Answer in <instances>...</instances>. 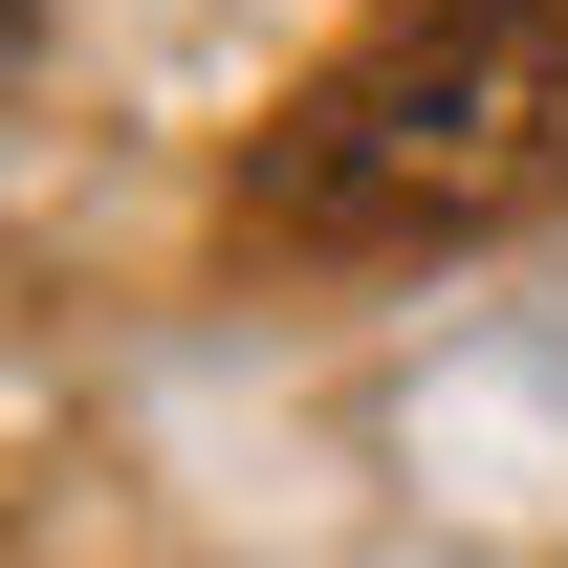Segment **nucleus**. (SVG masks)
Masks as SVG:
<instances>
[{
    "label": "nucleus",
    "mask_w": 568,
    "mask_h": 568,
    "mask_svg": "<svg viewBox=\"0 0 568 568\" xmlns=\"http://www.w3.org/2000/svg\"><path fill=\"white\" fill-rule=\"evenodd\" d=\"M568 175V22H372L351 67H306L241 153V219L306 263H416L481 241Z\"/></svg>",
    "instance_id": "f257e3e1"
},
{
    "label": "nucleus",
    "mask_w": 568,
    "mask_h": 568,
    "mask_svg": "<svg viewBox=\"0 0 568 568\" xmlns=\"http://www.w3.org/2000/svg\"><path fill=\"white\" fill-rule=\"evenodd\" d=\"M372 22H568V0H372Z\"/></svg>",
    "instance_id": "f03ea898"
}]
</instances>
